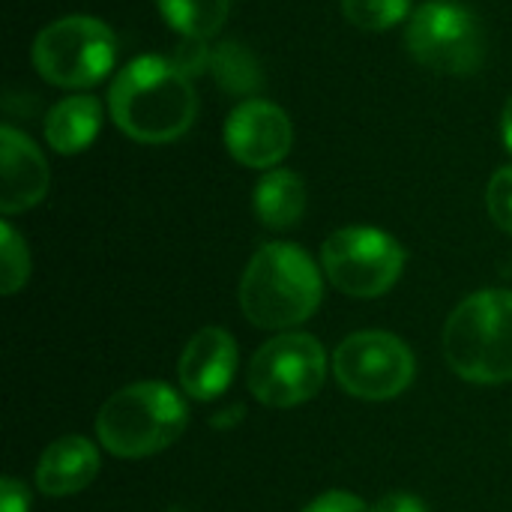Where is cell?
Wrapping results in <instances>:
<instances>
[{"label": "cell", "mask_w": 512, "mask_h": 512, "mask_svg": "<svg viewBox=\"0 0 512 512\" xmlns=\"http://www.w3.org/2000/svg\"><path fill=\"white\" fill-rule=\"evenodd\" d=\"M114 126L138 144L180 141L198 114L192 78L171 57L144 54L129 60L108 90Z\"/></svg>", "instance_id": "cell-1"}, {"label": "cell", "mask_w": 512, "mask_h": 512, "mask_svg": "<svg viewBox=\"0 0 512 512\" xmlns=\"http://www.w3.org/2000/svg\"><path fill=\"white\" fill-rule=\"evenodd\" d=\"M321 297V273L297 243L261 246L240 279V309L261 330H288L309 321Z\"/></svg>", "instance_id": "cell-2"}, {"label": "cell", "mask_w": 512, "mask_h": 512, "mask_svg": "<svg viewBox=\"0 0 512 512\" xmlns=\"http://www.w3.org/2000/svg\"><path fill=\"white\" fill-rule=\"evenodd\" d=\"M189 423L186 399L162 384L141 381L117 390L96 417L99 444L117 459H144L168 450Z\"/></svg>", "instance_id": "cell-3"}, {"label": "cell", "mask_w": 512, "mask_h": 512, "mask_svg": "<svg viewBox=\"0 0 512 512\" xmlns=\"http://www.w3.org/2000/svg\"><path fill=\"white\" fill-rule=\"evenodd\" d=\"M450 369L471 384L512 381V291H477L465 297L447 327Z\"/></svg>", "instance_id": "cell-4"}, {"label": "cell", "mask_w": 512, "mask_h": 512, "mask_svg": "<svg viewBox=\"0 0 512 512\" xmlns=\"http://www.w3.org/2000/svg\"><path fill=\"white\" fill-rule=\"evenodd\" d=\"M30 57L39 78L48 84L87 90L114 69L117 36L93 15H63L36 33Z\"/></svg>", "instance_id": "cell-5"}, {"label": "cell", "mask_w": 512, "mask_h": 512, "mask_svg": "<svg viewBox=\"0 0 512 512\" xmlns=\"http://www.w3.org/2000/svg\"><path fill=\"white\" fill-rule=\"evenodd\" d=\"M405 48L438 75H474L486 57V33L465 3L429 0L411 12Z\"/></svg>", "instance_id": "cell-6"}, {"label": "cell", "mask_w": 512, "mask_h": 512, "mask_svg": "<svg viewBox=\"0 0 512 512\" xmlns=\"http://www.w3.org/2000/svg\"><path fill=\"white\" fill-rule=\"evenodd\" d=\"M321 264L336 291L372 300L399 282L405 270V249L381 228L348 225L324 240Z\"/></svg>", "instance_id": "cell-7"}, {"label": "cell", "mask_w": 512, "mask_h": 512, "mask_svg": "<svg viewBox=\"0 0 512 512\" xmlns=\"http://www.w3.org/2000/svg\"><path fill=\"white\" fill-rule=\"evenodd\" d=\"M327 378V351L309 333H282L264 342L249 363V390L267 408H294L318 396Z\"/></svg>", "instance_id": "cell-8"}, {"label": "cell", "mask_w": 512, "mask_h": 512, "mask_svg": "<svg viewBox=\"0 0 512 512\" xmlns=\"http://www.w3.org/2000/svg\"><path fill=\"white\" fill-rule=\"evenodd\" d=\"M417 363L411 348L384 330H363L348 336L333 354V375L339 387L366 402H387L402 396L414 381Z\"/></svg>", "instance_id": "cell-9"}, {"label": "cell", "mask_w": 512, "mask_h": 512, "mask_svg": "<svg viewBox=\"0 0 512 512\" xmlns=\"http://www.w3.org/2000/svg\"><path fill=\"white\" fill-rule=\"evenodd\" d=\"M225 144L240 165L273 171L291 153L294 126L276 102L243 99L225 120Z\"/></svg>", "instance_id": "cell-10"}, {"label": "cell", "mask_w": 512, "mask_h": 512, "mask_svg": "<svg viewBox=\"0 0 512 512\" xmlns=\"http://www.w3.org/2000/svg\"><path fill=\"white\" fill-rule=\"evenodd\" d=\"M237 372V342L222 327H204L198 330L177 366L180 387L195 402H213L219 399Z\"/></svg>", "instance_id": "cell-11"}, {"label": "cell", "mask_w": 512, "mask_h": 512, "mask_svg": "<svg viewBox=\"0 0 512 512\" xmlns=\"http://www.w3.org/2000/svg\"><path fill=\"white\" fill-rule=\"evenodd\" d=\"M51 183L42 150L18 129H0V213L15 216L36 207Z\"/></svg>", "instance_id": "cell-12"}, {"label": "cell", "mask_w": 512, "mask_h": 512, "mask_svg": "<svg viewBox=\"0 0 512 512\" xmlns=\"http://www.w3.org/2000/svg\"><path fill=\"white\" fill-rule=\"evenodd\" d=\"M99 474V450L81 435H63L48 444L36 465V486L48 498H66L87 489Z\"/></svg>", "instance_id": "cell-13"}, {"label": "cell", "mask_w": 512, "mask_h": 512, "mask_svg": "<svg viewBox=\"0 0 512 512\" xmlns=\"http://www.w3.org/2000/svg\"><path fill=\"white\" fill-rule=\"evenodd\" d=\"M99 129H102V105L90 93H72L60 99L42 123V135L48 147L60 156H75L87 150L96 141Z\"/></svg>", "instance_id": "cell-14"}, {"label": "cell", "mask_w": 512, "mask_h": 512, "mask_svg": "<svg viewBox=\"0 0 512 512\" xmlns=\"http://www.w3.org/2000/svg\"><path fill=\"white\" fill-rule=\"evenodd\" d=\"M306 183L300 174L288 171V168H273L267 171L252 195V207L255 216L264 228L270 231H288L294 228L303 213H306Z\"/></svg>", "instance_id": "cell-15"}, {"label": "cell", "mask_w": 512, "mask_h": 512, "mask_svg": "<svg viewBox=\"0 0 512 512\" xmlns=\"http://www.w3.org/2000/svg\"><path fill=\"white\" fill-rule=\"evenodd\" d=\"M210 72L219 81V87H225L234 96L255 99L252 93L264 87V72L258 57L240 42H219L210 54Z\"/></svg>", "instance_id": "cell-16"}, {"label": "cell", "mask_w": 512, "mask_h": 512, "mask_svg": "<svg viewBox=\"0 0 512 512\" xmlns=\"http://www.w3.org/2000/svg\"><path fill=\"white\" fill-rule=\"evenodd\" d=\"M162 18L180 33L192 39H210L222 30L231 0H156Z\"/></svg>", "instance_id": "cell-17"}, {"label": "cell", "mask_w": 512, "mask_h": 512, "mask_svg": "<svg viewBox=\"0 0 512 512\" xmlns=\"http://www.w3.org/2000/svg\"><path fill=\"white\" fill-rule=\"evenodd\" d=\"M27 279H30L27 243L9 222H3L0 225V291L9 297V294L21 291Z\"/></svg>", "instance_id": "cell-18"}, {"label": "cell", "mask_w": 512, "mask_h": 512, "mask_svg": "<svg viewBox=\"0 0 512 512\" xmlns=\"http://www.w3.org/2000/svg\"><path fill=\"white\" fill-rule=\"evenodd\" d=\"M411 9V0H342L345 18L360 30H390Z\"/></svg>", "instance_id": "cell-19"}, {"label": "cell", "mask_w": 512, "mask_h": 512, "mask_svg": "<svg viewBox=\"0 0 512 512\" xmlns=\"http://www.w3.org/2000/svg\"><path fill=\"white\" fill-rule=\"evenodd\" d=\"M486 207H489V216L492 222L512 234V165L507 168H498L489 180V189H486Z\"/></svg>", "instance_id": "cell-20"}, {"label": "cell", "mask_w": 512, "mask_h": 512, "mask_svg": "<svg viewBox=\"0 0 512 512\" xmlns=\"http://www.w3.org/2000/svg\"><path fill=\"white\" fill-rule=\"evenodd\" d=\"M210 54L213 48L207 45V39H192V36H183L180 45L174 48L171 60L180 72H186L189 78L192 75H201L204 69H210Z\"/></svg>", "instance_id": "cell-21"}, {"label": "cell", "mask_w": 512, "mask_h": 512, "mask_svg": "<svg viewBox=\"0 0 512 512\" xmlns=\"http://www.w3.org/2000/svg\"><path fill=\"white\" fill-rule=\"evenodd\" d=\"M303 512H372V507L351 492H327L321 498H315Z\"/></svg>", "instance_id": "cell-22"}, {"label": "cell", "mask_w": 512, "mask_h": 512, "mask_svg": "<svg viewBox=\"0 0 512 512\" xmlns=\"http://www.w3.org/2000/svg\"><path fill=\"white\" fill-rule=\"evenodd\" d=\"M30 510V495L27 489L12 480V477H3L0 480V512H27Z\"/></svg>", "instance_id": "cell-23"}, {"label": "cell", "mask_w": 512, "mask_h": 512, "mask_svg": "<svg viewBox=\"0 0 512 512\" xmlns=\"http://www.w3.org/2000/svg\"><path fill=\"white\" fill-rule=\"evenodd\" d=\"M372 512H429L426 510V504L417 498V495H411V492H390V495H384Z\"/></svg>", "instance_id": "cell-24"}, {"label": "cell", "mask_w": 512, "mask_h": 512, "mask_svg": "<svg viewBox=\"0 0 512 512\" xmlns=\"http://www.w3.org/2000/svg\"><path fill=\"white\" fill-rule=\"evenodd\" d=\"M501 135H504V144H507V150L512 153V96L507 99V105H504V114H501Z\"/></svg>", "instance_id": "cell-25"}]
</instances>
